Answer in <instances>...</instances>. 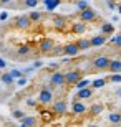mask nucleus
Returning <instances> with one entry per match:
<instances>
[{
    "label": "nucleus",
    "instance_id": "f257e3e1",
    "mask_svg": "<svg viewBox=\"0 0 121 127\" xmlns=\"http://www.w3.org/2000/svg\"><path fill=\"white\" fill-rule=\"evenodd\" d=\"M51 101H53V89L50 86L42 88L40 93H38V102L42 106H48V104H51Z\"/></svg>",
    "mask_w": 121,
    "mask_h": 127
},
{
    "label": "nucleus",
    "instance_id": "f03ea898",
    "mask_svg": "<svg viewBox=\"0 0 121 127\" xmlns=\"http://www.w3.org/2000/svg\"><path fill=\"white\" fill-rule=\"evenodd\" d=\"M110 63H111V60L108 56H96V58H93V61H91V66H93L95 69H98V71H106L108 68H110Z\"/></svg>",
    "mask_w": 121,
    "mask_h": 127
},
{
    "label": "nucleus",
    "instance_id": "7ed1b4c3",
    "mask_svg": "<svg viewBox=\"0 0 121 127\" xmlns=\"http://www.w3.org/2000/svg\"><path fill=\"white\" fill-rule=\"evenodd\" d=\"M96 18H98V13L95 12L93 8L86 7V8L80 10V20H81V22H85V23H91V22H95Z\"/></svg>",
    "mask_w": 121,
    "mask_h": 127
},
{
    "label": "nucleus",
    "instance_id": "20e7f679",
    "mask_svg": "<svg viewBox=\"0 0 121 127\" xmlns=\"http://www.w3.org/2000/svg\"><path fill=\"white\" fill-rule=\"evenodd\" d=\"M32 23H33V22L30 20V17H28V15H18V17L15 18V22H13V25L18 30H28Z\"/></svg>",
    "mask_w": 121,
    "mask_h": 127
},
{
    "label": "nucleus",
    "instance_id": "39448f33",
    "mask_svg": "<svg viewBox=\"0 0 121 127\" xmlns=\"http://www.w3.org/2000/svg\"><path fill=\"white\" fill-rule=\"evenodd\" d=\"M53 48H55V43H53L51 38H43L42 41L38 43V50H40L43 55H51Z\"/></svg>",
    "mask_w": 121,
    "mask_h": 127
},
{
    "label": "nucleus",
    "instance_id": "423d86ee",
    "mask_svg": "<svg viewBox=\"0 0 121 127\" xmlns=\"http://www.w3.org/2000/svg\"><path fill=\"white\" fill-rule=\"evenodd\" d=\"M51 111H53V114H56V116H63V114H66V111H68V104H66V101H63V99L55 101V102L51 104Z\"/></svg>",
    "mask_w": 121,
    "mask_h": 127
},
{
    "label": "nucleus",
    "instance_id": "0eeeda50",
    "mask_svg": "<svg viewBox=\"0 0 121 127\" xmlns=\"http://www.w3.org/2000/svg\"><path fill=\"white\" fill-rule=\"evenodd\" d=\"M81 79V73L78 69H73V71H68L65 73V84H76L78 81Z\"/></svg>",
    "mask_w": 121,
    "mask_h": 127
},
{
    "label": "nucleus",
    "instance_id": "6e6552de",
    "mask_svg": "<svg viewBox=\"0 0 121 127\" xmlns=\"http://www.w3.org/2000/svg\"><path fill=\"white\" fill-rule=\"evenodd\" d=\"M50 84L63 86L65 84V73H61V71H53L51 76H50Z\"/></svg>",
    "mask_w": 121,
    "mask_h": 127
},
{
    "label": "nucleus",
    "instance_id": "1a4fd4ad",
    "mask_svg": "<svg viewBox=\"0 0 121 127\" xmlns=\"http://www.w3.org/2000/svg\"><path fill=\"white\" fill-rule=\"evenodd\" d=\"M78 53H80V48H78V45H76V41L68 43V45L63 46V55H66V56H76Z\"/></svg>",
    "mask_w": 121,
    "mask_h": 127
},
{
    "label": "nucleus",
    "instance_id": "9d476101",
    "mask_svg": "<svg viewBox=\"0 0 121 127\" xmlns=\"http://www.w3.org/2000/svg\"><path fill=\"white\" fill-rule=\"evenodd\" d=\"M71 111H73V114H85L88 111V107L81 101H78V97H76V101H73V104H71Z\"/></svg>",
    "mask_w": 121,
    "mask_h": 127
},
{
    "label": "nucleus",
    "instance_id": "9b49d317",
    "mask_svg": "<svg viewBox=\"0 0 121 127\" xmlns=\"http://www.w3.org/2000/svg\"><path fill=\"white\" fill-rule=\"evenodd\" d=\"M37 124H38V121L33 116H25L23 119H20V126L22 127H35Z\"/></svg>",
    "mask_w": 121,
    "mask_h": 127
},
{
    "label": "nucleus",
    "instance_id": "f8f14e48",
    "mask_svg": "<svg viewBox=\"0 0 121 127\" xmlns=\"http://www.w3.org/2000/svg\"><path fill=\"white\" fill-rule=\"evenodd\" d=\"M105 43H106V36H105L103 33H101V35H95V36L91 38V46H93V48L103 46Z\"/></svg>",
    "mask_w": 121,
    "mask_h": 127
},
{
    "label": "nucleus",
    "instance_id": "ddd939ff",
    "mask_svg": "<svg viewBox=\"0 0 121 127\" xmlns=\"http://www.w3.org/2000/svg\"><path fill=\"white\" fill-rule=\"evenodd\" d=\"M91 96H93V88H81V89H78L76 97L78 99H90Z\"/></svg>",
    "mask_w": 121,
    "mask_h": 127
},
{
    "label": "nucleus",
    "instance_id": "4468645a",
    "mask_svg": "<svg viewBox=\"0 0 121 127\" xmlns=\"http://www.w3.org/2000/svg\"><path fill=\"white\" fill-rule=\"evenodd\" d=\"M76 45H78L80 51H86V50H90L91 46V40H88V38H80L78 41H76Z\"/></svg>",
    "mask_w": 121,
    "mask_h": 127
},
{
    "label": "nucleus",
    "instance_id": "2eb2a0df",
    "mask_svg": "<svg viewBox=\"0 0 121 127\" xmlns=\"http://www.w3.org/2000/svg\"><path fill=\"white\" fill-rule=\"evenodd\" d=\"M71 30H73V33H76V35H83V33L86 32V23L81 22V20H80V22H75Z\"/></svg>",
    "mask_w": 121,
    "mask_h": 127
},
{
    "label": "nucleus",
    "instance_id": "dca6fc26",
    "mask_svg": "<svg viewBox=\"0 0 121 127\" xmlns=\"http://www.w3.org/2000/svg\"><path fill=\"white\" fill-rule=\"evenodd\" d=\"M53 27H55L56 30H61L66 27V18L65 17H55L53 18Z\"/></svg>",
    "mask_w": 121,
    "mask_h": 127
},
{
    "label": "nucleus",
    "instance_id": "f3484780",
    "mask_svg": "<svg viewBox=\"0 0 121 127\" xmlns=\"http://www.w3.org/2000/svg\"><path fill=\"white\" fill-rule=\"evenodd\" d=\"M108 71H111V73H121V60H111Z\"/></svg>",
    "mask_w": 121,
    "mask_h": 127
},
{
    "label": "nucleus",
    "instance_id": "a211bd4d",
    "mask_svg": "<svg viewBox=\"0 0 121 127\" xmlns=\"http://www.w3.org/2000/svg\"><path fill=\"white\" fill-rule=\"evenodd\" d=\"M103 111H105V106H103V104H93V106L90 107V114H91V116H100Z\"/></svg>",
    "mask_w": 121,
    "mask_h": 127
},
{
    "label": "nucleus",
    "instance_id": "6ab92c4d",
    "mask_svg": "<svg viewBox=\"0 0 121 127\" xmlns=\"http://www.w3.org/2000/svg\"><path fill=\"white\" fill-rule=\"evenodd\" d=\"M13 76H12V73H5V74H2L0 76V81L3 83V84H12L13 83Z\"/></svg>",
    "mask_w": 121,
    "mask_h": 127
},
{
    "label": "nucleus",
    "instance_id": "aec40b11",
    "mask_svg": "<svg viewBox=\"0 0 121 127\" xmlns=\"http://www.w3.org/2000/svg\"><path fill=\"white\" fill-rule=\"evenodd\" d=\"M113 32H115V27H113L111 23H103L101 25V33L103 35H111Z\"/></svg>",
    "mask_w": 121,
    "mask_h": 127
},
{
    "label": "nucleus",
    "instance_id": "412c9836",
    "mask_svg": "<svg viewBox=\"0 0 121 127\" xmlns=\"http://www.w3.org/2000/svg\"><path fill=\"white\" fill-rule=\"evenodd\" d=\"M17 55H18V56H28V55H30V46L22 45V46L17 50Z\"/></svg>",
    "mask_w": 121,
    "mask_h": 127
},
{
    "label": "nucleus",
    "instance_id": "4be33fe9",
    "mask_svg": "<svg viewBox=\"0 0 121 127\" xmlns=\"http://www.w3.org/2000/svg\"><path fill=\"white\" fill-rule=\"evenodd\" d=\"M108 79H95L93 83H91V88L93 89H100V88H103V86H106Z\"/></svg>",
    "mask_w": 121,
    "mask_h": 127
},
{
    "label": "nucleus",
    "instance_id": "5701e85b",
    "mask_svg": "<svg viewBox=\"0 0 121 127\" xmlns=\"http://www.w3.org/2000/svg\"><path fill=\"white\" fill-rule=\"evenodd\" d=\"M108 119H110V122H113V124H121V114H118V112H111L108 116Z\"/></svg>",
    "mask_w": 121,
    "mask_h": 127
},
{
    "label": "nucleus",
    "instance_id": "b1692460",
    "mask_svg": "<svg viewBox=\"0 0 121 127\" xmlns=\"http://www.w3.org/2000/svg\"><path fill=\"white\" fill-rule=\"evenodd\" d=\"M28 17H30V20H32V22H40V20H42V13H40V12H37V10L30 12V13H28Z\"/></svg>",
    "mask_w": 121,
    "mask_h": 127
},
{
    "label": "nucleus",
    "instance_id": "393cba45",
    "mask_svg": "<svg viewBox=\"0 0 121 127\" xmlns=\"http://www.w3.org/2000/svg\"><path fill=\"white\" fill-rule=\"evenodd\" d=\"M111 45H113V46H116V48H121V32L111 38Z\"/></svg>",
    "mask_w": 121,
    "mask_h": 127
},
{
    "label": "nucleus",
    "instance_id": "a878e982",
    "mask_svg": "<svg viewBox=\"0 0 121 127\" xmlns=\"http://www.w3.org/2000/svg\"><path fill=\"white\" fill-rule=\"evenodd\" d=\"M91 83H90V79H80L78 83H76V89H81V88H86V86H90Z\"/></svg>",
    "mask_w": 121,
    "mask_h": 127
},
{
    "label": "nucleus",
    "instance_id": "bb28decb",
    "mask_svg": "<svg viewBox=\"0 0 121 127\" xmlns=\"http://www.w3.org/2000/svg\"><path fill=\"white\" fill-rule=\"evenodd\" d=\"M12 116H13V119H18V121H20V119L25 117V112H23V111H20V109H15L13 112H12Z\"/></svg>",
    "mask_w": 121,
    "mask_h": 127
},
{
    "label": "nucleus",
    "instance_id": "cd10ccee",
    "mask_svg": "<svg viewBox=\"0 0 121 127\" xmlns=\"http://www.w3.org/2000/svg\"><path fill=\"white\" fill-rule=\"evenodd\" d=\"M23 3H25L27 8H35V7L38 5V0H25Z\"/></svg>",
    "mask_w": 121,
    "mask_h": 127
},
{
    "label": "nucleus",
    "instance_id": "c85d7f7f",
    "mask_svg": "<svg viewBox=\"0 0 121 127\" xmlns=\"http://www.w3.org/2000/svg\"><path fill=\"white\" fill-rule=\"evenodd\" d=\"M110 81H111V83H121V74L120 73H113V74L110 76Z\"/></svg>",
    "mask_w": 121,
    "mask_h": 127
},
{
    "label": "nucleus",
    "instance_id": "c756f323",
    "mask_svg": "<svg viewBox=\"0 0 121 127\" xmlns=\"http://www.w3.org/2000/svg\"><path fill=\"white\" fill-rule=\"evenodd\" d=\"M10 73H12V76H13V78H22V76H23V73H22V71H18V69H12Z\"/></svg>",
    "mask_w": 121,
    "mask_h": 127
},
{
    "label": "nucleus",
    "instance_id": "7c9ffc66",
    "mask_svg": "<svg viewBox=\"0 0 121 127\" xmlns=\"http://www.w3.org/2000/svg\"><path fill=\"white\" fill-rule=\"evenodd\" d=\"M51 55H55V56H56V55H63V48L58 46L56 50H53V51H51Z\"/></svg>",
    "mask_w": 121,
    "mask_h": 127
},
{
    "label": "nucleus",
    "instance_id": "2f4dec72",
    "mask_svg": "<svg viewBox=\"0 0 121 127\" xmlns=\"http://www.w3.org/2000/svg\"><path fill=\"white\" fill-rule=\"evenodd\" d=\"M17 84H18V86H25V84H27V78H23V76H22V78H18Z\"/></svg>",
    "mask_w": 121,
    "mask_h": 127
},
{
    "label": "nucleus",
    "instance_id": "473e14b6",
    "mask_svg": "<svg viewBox=\"0 0 121 127\" xmlns=\"http://www.w3.org/2000/svg\"><path fill=\"white\" fill-rule=\"evenodd\" d=\"M27 106H30V107H35V106H37V101H33V99H27Z\"/></svg>",
    "mask_w": 121,
    "mask_h": 127
},
{
    "label": "nucleus",
    "instance_id": "72a5a7b5",
    "mask_svg": "<svg viewBox=\"0 0 121 127\" xmlns=\"http://www.w3.org/2000/svg\"><path fill=\"white\" fill-rule=\"evenodd\" d=\"M108 7H110V8H111V10L118 8V7H116V3H115V2H113V0H108Z\"/></svg>",
    "mask_w": 121,
    "mask_h": 127
},
{
    "label": "nucleus",
    "instance_id": "f704fd0d",
    "mask_svg": "<svg viewBox=\"0 0 121 127\" xmlns=\"http://www.w3.org/2000/svg\"><path fill=\"white\" fill-rule=\"evenodd\" d=\"M86 7H88V3H86V2H78V8H80V10L86 8Z\"/></svg>",
    "mask_w": 121,
    "mask_h": 127
},
{
    "label": "nucleus",
    "instance_id": "c9c22d12",
    "mask_svg": "<svg viewBox=\"0 0 121 127\" xmlns=\"http://www.w3.org/2000/svg\"><path fill=\"white\" fill-rule=\"evenodd\" d=\"M7 18H8V13H7V12L0 13V20H7Z\"/></svg>",
    "mask_w": 121,
    "mask_h": 127
},
{
    "label": "nucleus",
    "instance_id": "e433bc0d",
    "mask_svg": "<svg viewBox=\"0 0 121 127\" xmlns=\"http://www.w3.org/2000/svg\"><path fill=\"white\" fill-rule=\"evenodd\" d=\"M42 66H43L42 61H35V63H33V68H42Z\"/></svg>",
    "mask_w": 121,
    "mask_h": 127
},
{
    "label": "nucleus",
    "instance_id": "4c0bfd02",
    "mask_svg": "<svg viewBox=\"0 0 121 127\" xmlns=\"http://www.w3.org/2000/svg\"><path fill=\"white\" fill-rule=\"evenodd\" d=\"M5 66H7V63H5V60H2V58H0V69H3Z\"/></svg>",
    "mask_w": 121,
    "mask_h": 127
},
{
    "label": "nucleus",
    "instance_id": "58836bf2",
    "mask_svg": "<svg viewBox=\"0 0 121 127\" xmlns=\"http://www.w3.org/2000/svg\"><path fill=\"white\" fill-rule=\"evenodd\" d=\"M10 0H0V3H8Z\"/></svg>",
    "mask_w": 121,
    "mask_h": 127
},
{
    "label": "nucleus",
    "instance_id": "ea45409f",
    "mask_svg": "<svg viewBox=\"0 0 121 127\" xmlns=\"http://www.w3.org/2000/svg\"><path fill=\"white\" fill-rule=\"evenodd\" d=\"M118 12H120V15H121V5H118Z\"/></svg>",
    "mask_w": 121,
    "mask_h": 127
}]
</instances>
